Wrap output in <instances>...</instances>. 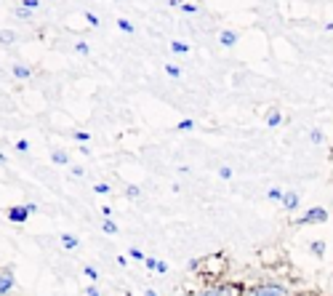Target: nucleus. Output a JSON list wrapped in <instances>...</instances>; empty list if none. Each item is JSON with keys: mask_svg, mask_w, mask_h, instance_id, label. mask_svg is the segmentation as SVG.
<instances>
[{"mask_svg": "<svg viewBox=\"0 0 333 296\" xmlns=\"http://www.w3.org/2000/svg\"><path fill=\"white\" fill-rule=\"evenodd\" d=\"M131 256H134V259H147L142 251H139V248H131Z\"/></svg>", "mask_w": 333, "mask_h": 296, "instance_id": "7c9ffc66", "label": "nucleus"}, {"mask_svg": "<svg viewBox=\"0 0 333 296\" xmlns=\"http://www.w3.org/2000/svg\"><path fill=\"white\" fill-rule=\"evenodd\" d=\"M14 75L19 78V80H27V78L32 75V70H30V67H24V64H14Z\"/></svg>", "mask_w": 333, "mask_h": 296, "instance_id": "1a4fd4ad", "label": "nucleus"}, {"mask_svg": "<svg viewBox=\"0 0 333 296\" xmlns=\"http://www.w3.org/2000/svg\"><path fill=\"white\" fill-rule=\"evenodd\" d=\"M51 160L56 163V165H64V163H70V158H67V152H61V150H56L51 155Z\"/></svg>", "mask_w": 333, "mask_h": 296, "instance_id": "f8f14e48", "label": "nucleus"}, {"mask_svg": "<svg viewBox=\"0 0 333 296\" xmlns=\"http://www.w3.org/2000/svg\"><path fill=\"white\" fill-rule=\"evenodd\" d=\"M16 150L24 152V150H30V142H16Z\"/></svg>", "mask_w": 333, "mask_h": 296, "instance_id": "c756f323", "label": "nucleus"}, {"mask_svg": "<svg viewBox=\"0 0 333 296\" xmlns=\"http://www.w3.org/2000/svg\"><path fill=\"white\" fill-rule=\"evenodd\" d=\"M75 139H78V142H88V139H91V136H88L86 131H78V134H75Z\"/></svg>", "mask_w": 333, "mask_h": 296, "instance_id": "c85d7f7f", "label": "nucleus"}, {"mask_svg": "<svg viewBox=\"0 0 333 296\" xmlns=\"http://www.w3.org/2000/svg\"><path fill=\"white\" fill-rule=\"evenodd\" d=\"M6 163V155H0V165H3Z\"/></svg>", "mask_w": 333, "mask_h": 296, "instance_id": "72a5a7b5", "label": "nucleus"}, {"mask_svg": "<svg viewBox=\"0 0 333 296\" xmlns=\"http://www.w3.org/2000/svg\"><path fill=\"white\" fill-rule=\"evenodd\" d=\"M144 262H147V267H150V270L160 272V275L168 272V264H165V262H155V259H144Z\"/></svg>", "mask_w": 333, "mask_h": 296, "instance_id": "6e6552de", "label": "nucleus"}, {"mask_svg": "<svg viewBox=\"0 0 333 296\" xmlns=\"http://www.w3.org/2000/svg\"><path fill=\"white\" fill-rule=\"evenodd\" d=\"M86 19H88V24H94V27L99 24V16L96 14H86Z\"/></svg>", "mask_w": 333, "mask_h": 296, "instance_id": "cd10ccee", "label": "nucleus"}, {"mask_svg": "<svg viewBox=\"0 0 333 296\" xmlns=\"http://www.w3.org/2000/svg\"><path fill=\"white\" fill-rule=\"evenodd\" d=\"M117 27H120L123 32H134V24H131V22H125V19H117Z\"/></svg>", "mask_w": 333, "mask_h": 296, "instance_id": "6ab92c4d", "label": "nucleus"}, {"mask_svg": "<svg viewBox=\"0 0 333 296\" xmlns=\"http://www.w3.org/2000/svg\"><path fill=\"white\" fill-rule=\"evenodd\" d=\"M192 126H195V123H192V120H181V123H179V131H189Z\"/></svg>", "mask_w": 333, "mask_h": 296, "instance_id": "393cba45", "label": "nucleus"}, {"mask_svg": "<svg viewBox=\"0 0 333 296\" xmlns=\"http://www.w3.org/2000/svg\"><path fill=\"white\" fill-rule=\"evenodd\" d=\"M125 195H128V198H139V187H134V184H131V187L125 190Z\"/></svg>", "mask_w": 333, "mask_h": 296, "instance_id": "bb28decb", "label": "nucleus"}, {"mask_svg": "<svg viewBox=\"0 0 333 296\" xmlns=\"http://www.w3.org/2000/svg\"><path fill=\"white\" fill-rule=\"evenodd\" d=\"M165 72H168L171 78H179V75H181V70L176 67V64H165Z\"/></svg>", "mask_w": 333, "mask_h": 296, "instance_id": "a211bd4d", "label": "nucleus"}, {"mask_svg": "<svg viewBox=\"0 0 333 296\" xmlns=\"http://www.w3.org/2000/svg\"><path fill=\"white\" fill-rule=\"evenodd\" d=\"M301 224H314V221H328V211L325 208H309L307 214H304L301 219Z\"/></svg>", "mask_w": 333, "mask_h": 296, "instance_id": "f03ea898", "label": "nucleus"}, {"mask_svg": "<svg viewBox=\"0 0 333 296\" xmlns=\"http://www.w3.org/2000/svg\"><path fill=\"white\" fill-rule=\"evenodd\" d=\"M171 48L176 51V53H187V51H189V48H187V43H179V40H173V43H171Z\"/></svg>", "mask_w": 333, "mask_h": 296, "instance_id": "f3484780", "label": "nucleus"}, {"mask_svg": "<svg viewBox=\"0 0 333 296\" xmlns=\"http://www.w3.org/2000/svg\"><path fill=\"white\" fill-rule=\"evenodd\" d=\"M243 296H291L285 285H277V283H264V285H253L248 288Z\"/></svg>", "mask_w": 333, "mask_h": 296, "instance_id": "f257e3e1", "label": "nucleus"}, {"mask_svg": "<svg viewBox=\"0 0 333 296\" xmlns=\"http://www.w3.org/2000/svg\"><path fill=\"white\" fill-rule=\"evenodd\" d=\"M94 190L99 192V195H107V192H109V184H94Z\"/></svg>", "mask_w": 333, "mask_h": 296, "instance_id": "4be33fe9", "label": "nucleus"}, {"mask_svg": "<svg viewBox=\"0 0 333 296\" xmlns=\"http://www.w3.org/2000/svg\"><path fill=\"white\" fill-rule=\"evenodd\" d=\"M35 211H38V206H19V208L8 211V219H11V221H24L30 214H35Z\"/></svg>", "mask_w": 333, "mask_h": 296, "instance_id": "20e7f679", "label": "nucleus"}, {"mask_svg": "<svg viewBox=\"0 0 333 296\" xmlns=\"http://www.w3.org/2000/svg\"><path fill=\"white\" fill-rule=\"evenodd\" d=\"M14 288V272L11 270H0V293H8Z\"/></svg>", "mask_w": 333, "mask_h": 296, "instance_id": "39448f33", "label": "nucleus"}, {"mask_svg": "<svg viewBox=\"0 0 333 296\" xmlns=\"http://www.w3.org/2000/svg\"><path fill=\"white\" fill-rule=\"evenodd\" d=\"M16 40V35L11 32V30H6V32H0V43H3V45H11Z\"/></svg>", "mask_w": 333, "mask_h": 296, "instance_id": "4468645a", "label": "nucleus"}, {"mask_svg": "<svg viewBox=\"0 0 333 296\" xmlns=\"http://www.w3.org/2000/svg\"><path fill=\"white\" fill-rule=\"evenodd\" d=\"M283 195H285V192L280 187H272L270 192H267V198H270V200H283Z\"/></svg>", "mask_w": 333, "mask_h": 296, "instance_id": "2eb2a0df", "label": "nucleus"}, {"mask_svg": "<svg viewBox=\"0 0 333 296\" xmlns=\"http://www.w3.org/2000/svg\"><path fill=\"white\" fill-rule=\"evenodd\" d=\"M86 296H101V293H99V288H94V285H91V288L86 291Z\"/></svg>", "mask_w": 333, "mask_h": 296, "instance_id": "2f4dec72", "label": "nucleus"}, {"mask_svg": "<svg viewBox=\"0 0 333 296\" xmlns=\"http://www.w3.org/2000/svg\"><path fill=\"white\" fill-rule=\"evenodd\" d=\"M101 229H104V232H107V235H115V232H117V227H115V221H109V219L104 221V224H101Z\"/></svg>", "mask_w": 333, "mask_h": 296, "instance_id": "dca6fc26", "label": "nucleus"}, {"mask_svg": "<svg viewBox=\"0 0 333 296\" xmlns=\"http://www.w3.org/2000/svg\"><path fill=\"white\" fill-rule=\"evenodd\" d=\"M83 272H86V277H91V280H96V277H99V272L94 270V267H86Z\"/></svg>", "mask_w": 333, "mask_h": 296, "instance_id": "5701e85b", "label": "nucleus"}, {"mask_svg": "<svg viewBox=\"0 0 333 296\" xmlns=\"http://www.w3.org/2000/svg\"><path fill=\"white\" fill-rule=\"evenodd\" d=\"M75 51L83 53V56H88V45H86V43H78V45H75Z\"/></svg>", "mask_w": 333, "mask_h": 296, "instance_id": "a878e982", "label": "nucleus"}, {"mask_svg": "<svg viewBox=\"0 0 333 296\" xmlns=\"http://www.w3.org/2000/svg\"><path fill=\"white\" fill-rule=\"evenodd\" d=\"M280 203H283V206L288 208V211H296V208H299V195H296V192H285Z\"/></svg>", "mask_w": 333, "mask_h": 296, "instance_id": "423d86ee", "label": "nucleus"}, {"mask_svg": "<svg viewBox=\"0 0 333 296\" xmlns=\"http://www.w3.org/2000/svg\"><path fill=\"white\" fill-rule=\"evenodd\" d=\"M309 139H312L314 144H320V142H322V131H317V128H314V131L309 134Z\"/></svg>", "mask_w": 333, "mask_h": 296, "instance_id": "412c9836", "label": "nucleus"}, {"mask_svg": "<svg viewBox=\"0 0 333 296\" xmlns=\"http://www.w3.org/2000/svg\"><path fill=\"white\" fill-rule=\"evenodd\" d=\"M144 296H157V293H155L152 288H147V291H144Z\"/></svg>", "mask_w": 333, "mask_h": 296, "instance_id": "473e14b6", "label": "nucleus"}, {"mask_svg": "<svg viewBox=\"0 0 333 296\" xmlns=\"http://www.w3.org/2000/svg\"><path fill=\"white\" fill-rule=\"evenodd\" d=\"M40 3L38 0H27V3H22V8H27V11H32V8H38Z\"/></svg>", "mask_w": 333, "mask_h": 296, "instance_id": "b1692460", "label": "nucleus"}, {"mask_svg": "<svg viewBox=\"0 0 333 296\" xmlns=\"http://www.w3.org/2000/svg\"><path fill=\"white\" fill-rule=\"evenodd\" d=\"M280 123H283V115L277 112V109H272V112L267 115V126H272V128H275V126H280Z\"/></svg>", "mask_w": 333, "mask_h": 296, "instance_id": "9b49d317", "label": "nucleus"}, {"mask_svg": "<svg viewBox=\"0 0 333 296\" xmlns=\"http://www.w3.org/2000/svg\"><path fill=\"white\" fill-rule=\"evenodd\" d=\"M61 246L72 251V248H78V238H75V235H70V232H64V235H61Z\"/></svg>", "mask_w": 333, "mask_h": 296, "instance_id": "9d476101", "label": "nucleus"}, {"mask_svg": "<svg viewBox=\"0 0 333 296\" xmlns=\"http://www.w3.org/2000/svg\"><path fill=\"white\" fill-rule=\"evenodd\" d=\"M219 176H221V179H232V168H229V165H221V168H219Z\"/></svg>", "mask_w": 333, "mask_h": 296, "instance_id": "aec40b11", "label": "nucleus"}, {"mask_svg": "<svg viewBox=\"0 0 333 296\" xmlns=\"http://www.w3.org/2000/svg\"><path fill=\"white\" fill-rule=\"evenodd\" d=\"M203 296H240L237 285H214V288L203 291Z\"/></svg>", "mask_w": 333, "mask_h": 296, "instance_id": "7ed1b4c3", "label": "nucleus"}, {"mask_svg": "<svg viewBox=\"0 0 333 296\" xmlns=\"http://www.w3.org/2000/svg\"><path fill=\"white\" fill-rule=\"evenodd\" d=\"M219 40H221V45H227V48H232V45L237 43V35H235L232 30H227V32H221V35H219Z\"/></svg>", "mask_w": 333, "mask_h": 296, "instance_id": "0eeeda50", "label": "nucleus"}, {"mask_svg": "<svg viewBox=\"0 0 333 296\" xmlns=\"http://www.w3.org/2000/svg\"><path fill=\"white\" fill-rule=\"evenodd\" d=\"M309 248H312V254H314V256H322V254H325V243H322V240H314Z\"/></svg>", "mask_w": 333, "mask_h": 296, "instance_id": "ddd939ff", "label": "nucleus"}]
</instances>
